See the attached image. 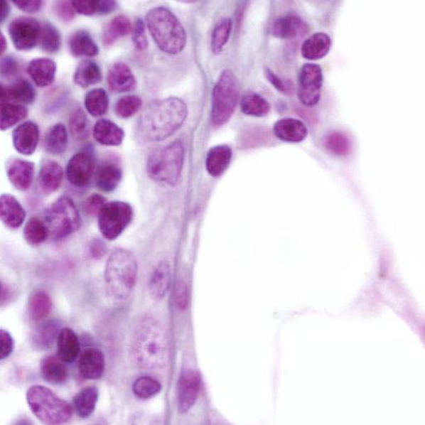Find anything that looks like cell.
<instances>
[{"mask_svg":"<svg viewBox=\"0 0 425 425\" xmlns=\"http://www.w3.org/2000/svg\"><path fill=\"white\" fill-rule=\"evenodd\" d=\"M188 115L183 100L170 97L153 101L141 114L136 134L145 141H159L174 134Z\"/></svg>","mask_w":425,"mask_h":425,"instance_id":"1","label":"cell"},{"mask_svg":"<svg viewBox=\"0 0 425 425\" xmlns=\"http://www.w3.org/2000/svg\"><path fill=\"white\" fill-rule=\"evenodd\" d=\"M136 363L146 369L163 367L168 362V337L160 323L151 318H144L136 328L133 343Z\"/></svg>","mask_w":425,"mask_h":425,"instance_id":"2","label":"cell"},{"mask_svg":"<svg viewBox=\"0 0 425 425\" xmlns=\"http://www.w3.org/2000/svg\"><path fill=\"white\" fill-rule=\"evenodd\" d=\"M146 21L151 37L163 52L176 55L184 50L187 42L185 30L170 9H151L146 14Z\"/></svg>","mask_w":425,"mask_h":425,"instance_id":"3","label":"cell"},{"mask_svg":"<svg viewBox=\"0 0 425 425\" xmlns=\"http://www.w3.org/2000/svg\"><path fill=\"white\" fill-rule=\"evenodd\" d=\"M138 263L131 252L118 249L110 254L104 271V281L109 295L117 301L127 298L134 290Z\"/></svg>","mask_w":425,"mask_h":425,"instance_id":"4","label":"cell"},{"mask_svg":"<svg viewBox=\"0 0 425 425\" xmlns=\"http://www.w3.org/2000/svg\"><path fill=\"white\" fill-rule=\"evenodd\" d=\"M185 161V146L177 140L151 154L146 163L151 179L169 185L178 183Z\"/></svg>","mask_w":425,"mask_h":425,"instance_id":"5","label":"cell"},{"mask_svg":"<svg viewBox=\"0 0 425 425\" xmlns=\"http://www.w3.org/2000/svg\"><path fill=\"white\" fill-rule=\"evenodd\" d=\"M26 398L34 416L44 424H63L72 417V407L48 387H30Z\"/></svg>","mask_w":425,"mask_h":425,"instance_id":"6","label":"cell"},{"mask_svg":"<svg viewBox=\"0 0 425 425\" xmlns=\"http://www.w3.org/2000/svg\"><path fill=\"white\" fill-rule=\"evenodd\" d=\"M239 97V80L231 70H225L212 90L211 120L215 128H221L229 122Z\"/></svg>","mask_w":425,"mask_h":425,"instance_id":"7","label":"cell"},{"mask_svg":"<svg viewBox=\"0 0 425 425\" xmlns=\"http://www.w3.org/2000/svg\"><path fill=\"white\" fill-rule=\"evenodd\" d=\"M44 222L49 236L55 241H60L77 232L82 219L74 202L68 197H60L45 211Z\"/></svg>","mask_w":425,"mask_h":425,"instance_id":"8","label":"cell"},{"mask_svg":"<svg viewBox=\"0 0 425 425\" xmlns=\"http://www.w3.org/2000/svg\"><path fill=\"white\" fill-rule=\"evenodd\" d=\"M131 207L122 201L109 202L106 204L98 215V225L104 239H117L133 219Z\"/></svg>","mask_w":425,"mask_h":425,"instance_id":"9","label":"cell"},{"mask_svg":"<svg viewBox=\"0 0 425 425\" xmlns=\"http://www.w3.org/2000/svg\"><path fill=\"white\" fill-rule=\"evenodd\" d=\"M323 82L321 65L306 63L298 75V98L306 107H313L320 102Z\"/></svg>","mask_w":425,"mask_h":425,"instance_id":"10","label":"cell"},{"mask_svg":"<svg viewBox=\"0 0 425 425\" xmlns=\"http://www.w3.org/2000/svg\"><path fill=\"white\" fill-rule=\"evenodd\" d=\"M42 24L37 19L19 17L9 24V33L14 48L29 50L36 47L41 34Z\"/></svg>","mask_w":425,"mask_h":425,"instance_id":"11","label":"cell"},{"mask_svg":"<svg viewBox=\"0 0 425 425\" xmlns=\"http://www.w3.org/2000/svg\"><path fill=\"white\" fill-rule=\"evenodd\" d=\"M95 169V153L92 148L88 146L75 154L69 161L67 168L68 179L73 186L84 188L92 181Z\"/></svg>","mask_w":425,"mask_h":425,"instance_id":"12","label":"cell"},{"mask_svg":"<svg viewBox=\"0 0 425 425\" xmlns=\"http://www.w3.org/2000/svg\"><path fill=\"white\" fill-rule=\"evenodd\" d=\"M200 379L198 373L192 370L181 374L178 383V407L181 413H186L194 407L198 398Z\"/></svg>","mask_w":425,"mask_h":425,"instance_id":"13","label":"cell"},{"mask_svg":"<svg viewBox=\"0 0 425 425\" xmlns=\"http://www.w3.org/2000/svg\"><path fill=\"white\" fill-rule=\"evenodd\" d=\"M308 31L310 28L307 23L295 14H288L277 18L271 26V34L280 39L302 38Z\"/></svg>","mask_w":425,"mask_h":425,"instance_id":"14","label":"cell"},{"mask_svg":"<svg viewBox=\"0 0 425 425\" xmlns=\"http://www.w3.org/2000/svg\"><path fill=\"white\" fill-rule=\"evenodd\" d=\"M107 83L111 92L127 93L136 87V80L127 64L117 63L111 65L107 75Z\"/></svg>","mask_w":425,"mask_h":425,"instance_id":"15","label":"cell"},{"mask_svg":"<svg viewBox=\"0 0 425 425\" xmlns=\"http://www.w3.org/2000/svg\"><path fill=\"white\" fill-rule=\"evenodd\" d=\"M79 372L86 380H98L105 371V357L98 348L86 349L79 360Z\"/></svg>","mask_w":425,"mask_h":425,"instance_id":"16","label":"cell"},{"mask_svg":"<svg viewBox=\"0 0 425 425\" xmlns=\"http://www.w3.org/2000/svg\"><path fill=\"white\" fill-rule=\"evenodd\" d=\"M39 141L38 126L27 121L19 125L13 133V144L19 154L30 156L35 153Z\"/></svg>","mask_w":425,"mask_h":425,"instance_id":"17","label":"cell"},{"mask_svg":"<svg viewBox=\"0 0 425 425\" xmlns=\"http://www.w3.org/2000/svg\"><path fill=\"white\" fill-rule=\"evenodd\" d=\"M62 166L54 161H44L40 169L38 178V188L40 193L50 195L58 190L63 181Z\"/></svg>","mask_w":425,"mask_h":425,"instance_id":"18","label":"cell"},{"mask_svg":"<svg viewBox=\"0 0 425 425\" xmlns=\"http://www.w3.org/2000/svg\"><path fill=\"white\" fill-rule=\"evenodd\" d=\"M2 103L12 102L30 104L36 99V91L26 79H18L12 84L1 85L0 89Z\"/></svg>","mask_w":425,"mask_h":425,"instance_id":"19","label":"cell"},{"mask_svg":"<svg viewBox=\"0 0 425 425\" xmlns=\"http://www.w3.org/2000/svg\"><path fill=\"white\" fill-rule=\"evenodd\" d=\"M60 331L62 330H60L58 321H43L34 328L31 335H30V344L36 350H47L58 341Z\"/></svg>","mask_w":425,"mask_h":425,"instance_id":"20","label":"cell"},{"mask_svg":"<svg viewBox=\"0 0 425 425\" xmlns=\"http://www.w3.org/2000/svg\"><path fill=\"white\" fill-rule=\"evenodd\" d=\"M7 176L15 188L26 191L33 183L34 164L23 159H14L8 165Z\"/></svg>","mask_w":425,"mask_h":425,"instance_id":"21","label":"cell"},{"mask_svg":"<svg viewBox=\"0 0 425 425\" xmlns=\"http://www.w3.org/2000/svg\"><path fill=\"white\" fill-rule=\"evenodd\" d=\"M57 64L49 58H36L28 65V73L38 87L45 88L52 85L57 73Z\"/></svg>","mask_w":425,"mask_h":425,"instance_id":"22","label":"cell"},{"mask_svg":"<svg viewBox=\"0 0 425 425\" xmlns=\"http://www.w3.org/2000/svg\"><path fill=\"white\" fill-rule=\"evenodd\" d=\"M277 139L287 143H301L308 135V129L301 120L286 118L278 120L273 128Z\"/></svg>","mask_w":425,"mask_h":425,"instance_id":"23","label":"cell"},{"mask_svg":"<svg viewBox=\"0 0 425 425\" xmlns=\"http://www.w3.org/2000/svg\"><path fill=\"white\" fill-rule=\"evenodd\" d=\"M122 170L117 161L107 159L99 166L96 173V185L104 192H112L122 180Z\"/></svg>","mask_w":425,"mask_h":425,"instance_id":"24","label":"cell"},{"mask_svg":"<svg viewBox=\"0 0 425 425\" xmlns=\"http://www.w3.org/2000/svg\"><path fill=\"white\" fill-rule=\"evenodd\" d=\"M0 216L5 225L11 229H18L23 225L26 214L15 197L4 194L0 199Z\"/></svg>","mask_w":425,"mask_h":425,"instance_id":"25","label":"cell"},{"mask_svg":"<svg viewBox=\"0 0 425 425\" xmlns=\"http://www.w3.org/2000/svg\"><path fill=\"white\" fill-rule=\"evenodd\" d=\"M94 138L104 146H119L124 139V131L112 121L101 119L94 127Z\"/></svg>","mask_w":425,"mask_h":425,"instance_id":"26","label":"cell"},{"mask_svg":"<svg viewBox=\"0 0 425 425\" xmlns=\"http://www.w3.org/2000/svg\"><path fill=\"white\" fill-rule=\"evenodd\" d=\"M331 44V38L327 33H313L302 44L303 58L311 60L322 59L330 52Z\"/></svg>","mask_w":425,"mask_h":425,"instance_id":"27","label":"cell"},{"mask_svg":"<svg viewBox=\"0 0 425 425\" xmlns=\"http://www.w3.org/2000/svg\"><path fill=\"white\" fill-rule=\"evenodd\" d=\"M232 156L229 146L219 145L212 148L207 155L205 165L207 171L214 177H219L229 168Z\"/></svg>","mask_w":425,"mask_h":425,"instance_id":"28","label":"cell"},{"mask_svg":"<svg viewBox=\"0 0 425 425\" xmlns=\"http://www.w3.org/2000/svg\"><path fill=\"white\" fill-rule=\"evenodd\" d=\"M69 49L75 58L96 57L99 53L98 45L85 30H78L69 39Z\"/></svg>","mask_w":425,"mask_h":425,"instance_id":"29","label":"cell"},{"mask_svg":"<svg viewBox=\"0 0 425 425\" xmlns=\"http://www.w3.org/2000/svg\"><path fill=\"white\" fill-rule=\"evenodd\" d=\"M58 357L64 362H73L77 358L80 353L79 338L72 330L69 328H63L58 338Z\"/></svg>","mask_w":425,"mask_h":425,"instance_id":"30","label":"cell"},{"mask_svg":"<svg viewBox=\"0 0 425 425\" xmlns=\"http://www.w3.org/2000/svg\"><path fill=\"white\" fill-rule=\"evenodd\" d=\"M171 286V267L168 262L163 261L155 267L150 276L149 290L156 298H163Z\"/></svg>","mask_w":425,"mask_h":425,"instance_id":"31","label":"cell"},{"mask_svg":"<svg viewBox=\"0 0 425 425\" xmlns=\"http://www.w3.org/2000/svg\"><path fill=\"white\" fill-rule=\"evenodd\" d=\"M68 146V134L65 125L57 124L50 127L44 139V149L52 155H62Z\"/></svg>","mask_w":425,"mask_h":425,"instance_id":"32","label":"cell"},{"mask_svg":"<svg viewBox=\"0 0 425 425\" xmlns=\"http://www.w3.org/2000/svg\"><path fill=\"white\" fill-rule=\"evenodd\" d=\"M59 357H45L41 362V374L50 384H60L68 380V370Z\"/></svg>","mask_w":425,"mask_h":425,"instance_id":"33","label":"cell"},{"mask_svg":"<svg viewBox=\"0 0 425 425\" xmlns=\"http://www.w3.org/2000/svg\"><path fill=\"white\" fill-rule=\"evenodd\" d=\"M53 308L52 298L47 292L35 291L30 296L28 303V313L30 320L39 322L47 317Z\"/></svg>","mask_w":425,"mask_h":425,"instance_id":"34","label":"cell"},{"mask_svg":"<svg viewBox=\"0 0 425 425\" xmlns=\"http://www.w3.org/2000/svg\"><path fill=\"white\" fill-rule=\"evenodd\" d=\"M102 82V72L99 65L90 60H85L78 65L74 75V82L82 88L97 85Z\"/></svg>","mask_w":425,"mask_h":425,"instance_id":"35","label":"cell"},{"mask_svg":"<svg viewBox=\"0 0 425 425\" xmlns=\"http://www.w3.org/2000/svg\"><path fill=\"white\" fill-rule=\"evenodd\" d=\"M99 399V389L95 387H85L74 397L73 406L80 418H88L95 412Z\"/></svg>","mask_w":425,"mask_h":425,"instance_id":"36","label":"cell"},{"mask_svg":"<svg viewBox=\"0 0 425 425\" xmlns=\"http://www.w3.org/2000/svg\"><path fill=\"white\" fill-rule=\"evenodd\" d=\"M134 27L129 18L125 15L115 17L105 28L103 33V43L106 47L113 45L118 39L128 36L133 33Z\"/></svg>","mask_w":425,"mask_h":425,"instance_id":"37","label":"cell"},{"mask_svg":"<svg viewBox=\"0 0 425 425\" xmlns=\"http://www.w3.org/2000/svg\"><path fill=\"white\" fill-rule=\"evenodd\" d=\"M240 106L242 113L254 117H265L271 111L269 102L254 91H247L242 96Z\"/></svg>","mask_w":425,"mask_h":425,"instance_id":"38","label":"cell"},{"mask_svg":"<svg viewBox=\"0 0 425 425\" xmlns=\"http://www.w3.org/2000/svg\"><path fill=\"white\" fill-rule=\"evenodd\" d=\"M85 105L90 115L93 117H100L108 112L109 95L104 89L97 88L90 90L85 95Z\"/></svg>","mask_w":425,"mask_h":425,"instance_id":"39","label":"cell"},{"mask_svg":"<svg viewBox=\"0 0 425 425\" xmlns=\"http://www.w3.org/2000/svg\"><path fill=\"white\" fill-rule=\"evenodd\" d=\"M28 110L19 104H1V130L5 131L14 127L27 118Z\"/></svg>","mask_w":425,"mask_h":425,"instance_id":"40","label":"cell"},{"mask_svg":"<svg viewBox=\"0 0 425 425\" xmlns=\"http://www.w3.org/2000/svg\"><path fill=\"white\" fill-rule=\"evenodd\" d=\"M232 21L230 18H225L217 22L212 30L211 49L212 53L219 55L229 41L232 31Z\"/></svg>","mask_w":425,"mask_h":425,"instance_id":"41","label":"cell"},{"mask_svg":"<svg viewBox=\"0 0 425 425\" xmlns=\"http://www.w3.org/2000/svg\"><path fill=\"white\" fill-rule=\"evenodd\" d=\"M69 129L77 141L87 139L90 136V121L82 108L75 109L69 119Z\"/></svg>","mask_w":425,"mask_h":425,"instance_id":"42","label":"cell"},{"mask_svg":"<svg viewBox=\"0 0 425 425\" xmlns=\"http://www.w3.org/2000/svg\"><path fill=\"white\" fill-rule=\"evenodd\" d=\"M23 235L28 244L38 246L48 240L49 232L44 221L32 217L25 225Z\"/></svg>","mask_w":425,"mask_h":425,"instance_id":"43","label":"cell"},{"mask_svg":"<svg viewBox=\"0 0 425 425\" xmlns=\"http://www.w3.org/2000/svg\"><path fill=\"white\" fill-rule=\"evenodd\" d=\"M40 47L48 53H55L58 52L60 44H62V37L57 28L50 23H43L42 24L41 34L39 39Z\"/></svg>","mask_w":425,"mask_h":425,"instance_id":"44","label":"cell"},{"mask_svg":"<svg viewBox=\"0 0 425 425\" xmlns=\"http://www.w3.org/2000/svg\"><path fill=\"white\" fill-rule=\"evenodd\" d=\"M161 389V384L151 377H141L134 382L133 392L139 399H146L154 397Z\"/></svg>","mask_w":425,"mask_h":425,"instance_id":"45","label":"cell"},{"mask_svg":"<svg viewBox=\"0 0 425 425\" xmlns=\"http://www.w3.org/2000/svg\"><path fill=\"white\" fill-rule=\"evenodd\" d=\"M325 146L330 153L340 156H347L351 151L350 141L346 135L338 131L326 136Z\"/></svg>","mask_w":425,"mask_h":425,"instance_id":"46","label":"cell"},{"mask_svg":"<svg viewBox=\"0 0 425 425\" xmlns=\"http://www.w3.org/2000/svg\"><path fill=\"white\" fill-rule=\"evenodd\" d=\"M143 100L136 95H125L120 98L115 104V113L120 118L128 119L138 113Z\"/></svg>","mask_w":425,"mask_h":425,"instance_id":"47","label":"cell"},{"mask_svg":"<svg viewBox=\"0 0 425 425\" xmlns=\"http://www.w3.org/2000/svg\"><path fill=\"white\" fill-rule=\"evenodd\" d=\"M264 75L268 82L279 92L283 95H291L293 93V85H291V82L278 77L270 68H264Z\"/></svg>","mask_w":425,"mask_h":425,"instance_id":"48","label":"cell"},{"mask_svg":"<svg viewBox=\"0 0 425 425\" xmlns=\"http://www.w3.org/2000/svg\"><path fill=\"white\" fill-rule=\"evenodd\" d=\"M54 13L63 22H70L75 18V9L72 1H58L53 5Z\"/></svg>","mask_w":425,"mask_h":425,"instance_id":"49","label":"cell"},{"mask_svg":"<svg viewBox=\"0 0 425 425\" xmlns=\"http://www.w3.org/2000/svg\"><path fill=\"white\" fill-rule=\"evenodd\" d=\"M146 26L143 19H136L133 30V41L136 50L148 48L149 43L145 34Z\"/></svg>","mask_w":425,"mask_h":425,"instance_id":"50","label":"cell"},{"mask_svg":"<svg viewBox=\"0 0 425 425\" xmlns=\"http://www.w3.org/2000/svg\"><path fill=\"white\" fill-rule=\"evenodd\" d=\"M72 4L75 11L84 16H93L95 14H99V1L77 0V1H72Z\"/></svg>","mask_w":425,"mask_h":425,"instance_id":"51","label":"cell"},{"mask_svg":"<svg viewBox=\"0 0 425 425\" xmlns=\"http://www.w3.org/2000/svg\"><path fill=\"white\" fill-rule=\"evenodd\" d=\"M107 204L104 196L99 194L90 195L85 203V210L91 216L98 215L103 207Z\"/></svg>","mask_w":425,"mask_h":425,"instance_id":"52","label":"cell"},{"mask_svg":"<svg viewBox=\"0 0 425 425\" xmlns=\"http://www.w3.org/2000/svg\"><path fill=\"white\" fill-rule=\"evenodd\" d=\"M19 67L17 60L10 55L1 60V77L4 79H12L18 74Z\"/></svg>","mask_w":425,"mask_h":425,"instance_id":"53","label":"cell"},{"mask_svg":"<svg viewBox=\"0 0 425 425\" xmlns=\"http://www.w3.org/2000/svg\"><path fill=\"white\" fill-rule=\"evenodd\" d=\"M0 342H1V347H0V359L4 360L5 358L11 355L14 351V342L11 335L4 330L0 331Z\"/></svg>","mask_w":425,"mask_h":425,"instance_id":"54","label":"cell"},{"mask_svg":"<svg viewBox=\"0 0 425 425\" xmlns=\"http://www.w3.org/2000/svg\"><path fill=\"white\" fill-rule=\"evenodd\" d=\"M175 301L179 310H185L189 303L188 288L183 282H179L176 285L175 291Z\"/></svg>","mask_w":425,"mask_h":425,"instance_id":"55","label":"cell"},{"mask_svg":"<svg viewBox=\"0 0 425 425\" xmlns=\"http://www.w3.org/2000/svg\"><path fill=\"white\" fill-rule=\"evenodd\" d=\"M13 3L16 6L21 9L22 11L28 14H34L39 11L43 7V1L40 0H31V1H26V0H14Z\"/></svg>","mask_w":425,"mask_h":425,"instance_id":"56","label":"cell"},{"mask_svg":"<svg viewBox=\"0 0 425 425\" xmlns=\"http://www.w3.org/2000/svg\"><path fill=\"white\" fill-rule=\"evenodd\" d=\"M105 247L103 242L95 240L90 245V254L93 257H101L104 254Z\"/></svg>","mask_w":425,"mask_h":425,"instance_id":"57","label":"cell"},{"mask_svg":"<svg viewBox=\"0 0 425 425\" xmlns=\"http://www.w3.org/2000/svg\"><path fill=\"white\" fill-rule=\"evenodd\" d=\"M118 4L116 1H99V14H108L114 11Z\"/></svg>","mask_w":425,"mask_h":425,"instance_id":"58","label":"cell"},{"mask_svg":"<svg viewBox=\"0 0 425 425\" xmlns=\"http://www.w3.org/2000/svg\"><path fill=\"white\" fill-rule=\"evenodd\" d=\"M10 5L6 1H2L0 4V23H3L9 17L10 13Z\"/></svg>","mask_w":425,"mask_h":425,"instance_id":"59","label":"cell"},{"mask_svg":"<svg viewBox=\"0 0 425 425\" xmlns=\"http://www.w3.org/2000/svg\"><path fill=\"white\" fill-rule=\"evenodd\" d=\"M7 49V41L5 38L4 33H1L0 35V54L4 55L5 50Z\"/></svg>","mask_w":425,"mask_h":425,"instance_id":"60","label":"cell"}]
</instances>
